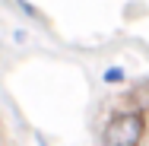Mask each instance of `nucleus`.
<instances>
[{"label":"nucleus","mask_w":149,"mask_h":146,"mask_svg":"<svg viewBox=\"0 0 149 146\" xmlns=\"http://www.w3.org/2000/svg\"><path fill=\"white\" fill-rule=\"evenodd\" d=\"M146 137V117L140 111H120L105 124V146H140Z\"/></svg>","instance_id":"1"},{"label":"nucleus","mask_w":149,"mask_h":146,"mask_svg":"<svg viewBox=\"0 0 149 146\" xmlns=\"http://www.w3.org/2000/svg\"><path fill=\"white\" fill-rule=\"evenodd\" d=\"M105 83H111V86L124 83V70H120V67H108V70H105Z\"/></svg>","instance_id":"2"},{"label":"nucleus","mask_w":149,"mask_h":146,"mask_svg":"<svg viewBox=\"0 0 149 146\" xmlns=\"http://www.w3.org/2000/svg\"><path fill=\"white\" fill-rule=\"evenodd\" d=\"M16 6H19V10L26 13V16H32V19H38V10H35V6H29L26 0H16Z\"/></svg>","instance_id":"3"}]
</instances>
